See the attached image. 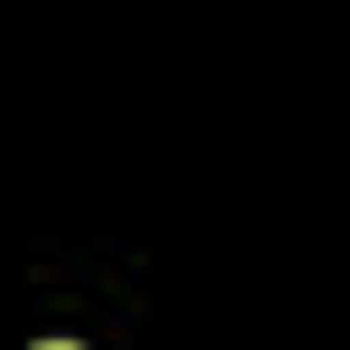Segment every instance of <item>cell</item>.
Segmentation results:
<instances>
[{
	"label": "cell",
	"mask_w": 350,
	"mask_h": 350,
	"mask_svg": "<svg viewBox=\"0 0 350 350\" xmlns=\"http://www.w3.org/2000/svg\"><path fill=\"white\" fill-rule=\"evenodd\" d=\"M38 350H76V341H38Z\"/></svg>",
	"instance_id": "1"
}]
</instances>
